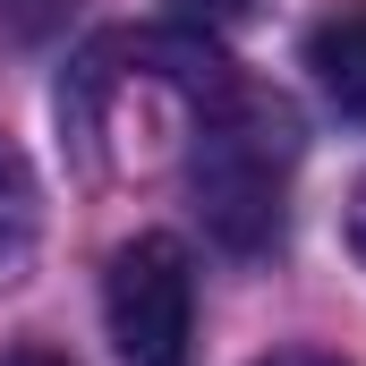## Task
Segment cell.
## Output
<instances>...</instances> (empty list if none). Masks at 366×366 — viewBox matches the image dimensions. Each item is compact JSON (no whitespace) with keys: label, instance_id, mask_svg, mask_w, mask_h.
<instances>
[{"label":"cell","instance_id":"cell-1","mask_svg":"<svg viewBox=\"0 0 366 366\" xmlns=\"http://www.w3.org/2000/svg\"><path fill=\"white\" fill-rule=\"evenodd\" d=\"M239 69L187 26H111L60 77V137L102 187L179 179Z\"/></svg>","mask_w":366,"mask_h":366},{"label":"cell","instance_id":"cell-2","mask_svg":"<svg viewBox=\"0 0 366 366\" xmlns=\"http://www.w3.org/2000/svg\"><path fill=\"white\" fill-rule=\"evenodd\" d=\"M187 187L204 230L230 256H273L290 230V179H298V111L264 86H230V102L213 111V128L187 154Z\"/></svg>","mask_w":366,"mask_h":366},{"label":"cell","instance_id":"cell-3","mask_svg":"<svg viewBox=\"0 0 366 366\" xmlns=\"http://www.w3.org/2000/svg\"><path fill=\"white\" fill-rule=\"evenodd\" d=\"M102 324L119 366H196V264L171 230H137L111 256Z\"/></svg>","mask_w":366,"mask_h":366},{"label":"cell","instance_id":"cell-4","mask_svg":"<svg viewBox=\"0 0 366 366\" xmlns=\"http://www.w3.org/2000/svg\"><path fill=\"white\" fill-rule=\"evenodd\" d=\"M307 77L350 128H366V9H332L307 34Z\"/></svg>","mask_w":366,"mask_h":366},{"label":"cell","instance_id":"cell-5","mask_svg":"<svg viewBox=\"0 0 366 366\" xmlns=\"http://www.w3.org/2000/svg\"><path fill=\"white\" fill-rule=\"evenodd\" d=\"M34 239H43V179H34L26 145L0 128V281L34 264Z\"/></svg>","mask_w":366,"mask_h":366},{"label":"cell","instance_id":"cell-6","mask_svg":"<svg viewBox=\"0 0 366 366\" xmlns=\"http://www.w3.org/2000/svg\"><path fill=\"white\" fill-rule=\"evenodd\" d=\"M69 9H77V0H0V26H9L17 43H51V34L69 26Z\"/></svg>","mask_w":366,"mask_h":366},{"label":"cell","instance_id":"cell-7","mask_svg":"<svg viewBox=\"0 0 366 366\" xmlns=\"http://www.w3.org/2000/svg\"><path fill=\"white\" fill-rule=\"evenodd\" d=\"M341 230H350V256L366 264V179L350 187V213H341Z\"/></svg>","mask_w":366,"mask_h":366},{"label":"cell","instance_id":"cell-8","mask_svg":"<svg viewBox=\"0 0 366 366\" xmlns=\"http://www.w3.org/2000/svg\"><path fill=\"white\" fill-rule=\"evenodd\" d=\"M256 366H350V358H332V350H273V358H256Z\"/></svg>","mask_w":366,"mask_h":366},{"label":"cell","instance_id":"cell-9","mask_svg":"<svg viewBox=\"0 0 366 366\" xmlns=\"http://www.w3.org/2000/svg\"><path fill=\"white\" fill-rule=\"evenodd\" d=\"M196 17H239V9H256V0H187Z\"/></svg>","mask_w":366,"mask_h":366},{"label":"cell","instance_id":"cell-10","mask_svg":"<svg viewBox=\"0 0 366 366\" xmlns=\"http://www.w3.org/2000/svg\"><path fill=\"white\" fill-rule=\"evenodd\" d=\"M0 366H69V358H51V350H9Z\"/></svg>","mask_w":366,"mask_h":366}]
</instances>
